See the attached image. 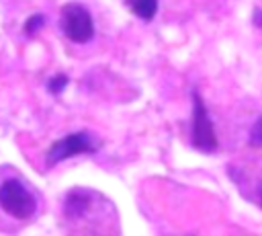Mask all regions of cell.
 <instances>
[{"instance_id": "10", "label": "cell", "mask_w": 262, "mask_h": 236, "mask_svg": "<svg viewBox=\"0 0 262 236\" xmlns=\"http://www.w3.org/2000/svg\"><path fill=\"white\" fill-rule=\"evenodd\" d=\"M260 205H262V185H260Z\"/></svg>"}, {"instance_id": "6", "label": "cell", "mask_w": 262, "mask_h": 236, "mask_svg": "<svg viewBox=\"0 0 262 236\" xmlns=\"http://www.w3.org/2000/svg\"><path fill=\"white\" fill-rule=\"evenodd\" d=\"M133 12L143 21H151L158 12V0H135Z\"/></svg>"}, {"instance_id": "7", "label": "cell", "mask_w": 262, "mask_h": 236, "mask_svg": "<svg viewBox=\"0 0 262 236\" xmlns=\"http://www.w3.org/2000/svg\"><path fill=\"white\" fill-rule=\"evenodd\" d=\"M68 82H70V78H68L66 74H57V76L49 78L47 88H49V92H51V94H59V92H61V90L68 86Z\"/></svg>"}, {"instance_id": "9", "label": "cell", "mask_w": 262, "mask_h": 236, "mask_svg": "<svg viewBox=\"0 0 262 236\" xmlns=\"http://www.w3.org/2000/svg\"><path fill=\"white\" fill-rule=\"evenodd\" d=\"M250 146L252 148H262V117L252 125V129H250Z\"/></svg>"}, {"instance_id": "1", "label": "cell", "mask_w": 262, "mask_h": 236, "mask_svg": "<svg viewBox=\"0 0 262 236\" xmlns=\"http://www.w3.org/2000/svg\"><path fill=\"white\" fill-rule=\"evenodd\" d=\"M0 207L16 220H27L35 213L37 203L23 183H18L16 179H8L0 185Z\"/></svg>"}, {"instance_id": "5", "label": "cell", "mask_w": 262, "mask_h": 236, "mask_svg": "<svg viewBox=\"0 0 262 236\" xmlns=\"http://www.w3.org/2000/svg\"><path fill=\"white\" fill-rule=\"evenodd\" d=\"M90 207V199H88V193L84 191H72L66 199V215L68 218H80L88 211Z\"/></svg>"}, {"instance_id": "4", "label": "cell", "mask_w": 262, "mask_h": 236, "mask_svg": "<svg viewBox=\"0 0 262 236\" xmlns=\"http://www.w3.org/2000/svg\"><path fill=\"white\" fill-rule=\"evenodd\" d=\"M94 150H96V144L92 142V135L86 131H76V133H70L51 144V148L47 152V164L53 166L66 158H72L78 154H90Z\"/></svg>"}, {"instance_id": "2", "label": "cell", "mask_w": 262, "mask_h": 236, "mask_svg": "<svg viewBox=\"0 0 262 236\" xmlns=\"http://www.w3.org/2000/svg\"><path fill=\"white\" fill-rule=\"evenodd\" d=\"M192 146L205 154L217 150V135L213 129V121L207 113V107L199 92H192V127H190Z\"/></svg>"}, {"instance_id": "8", "label": "cell", "mask_w": 262, "mask_h": 236, "mask_svg": "<svg viewBox=\"0 0 262 236\" xmlns=\"http://www.w3.org/2000/svg\"><path fill=\"white\" fill-rule=\"evenodd\" d=\"M43 23H45V16H43V14H33V16H29L27 23H25V33H27V35H35V33L43 27Z\"/></svg>"}, {"instance_id": "3", "label": "cell", "mask_w": 262, "mask_h": 236, "mask_svg": "<svg viewBox=\"0 0 262 236\" xmlns=\"http://www.w3.org/2000/svg\"><path fill=\"white\" fill-rule=\"evenodd\" d=\"M61 29L74 43H86L94 35V21L82 4H66L61 8Z\"/></svg>"}]
</instances>
